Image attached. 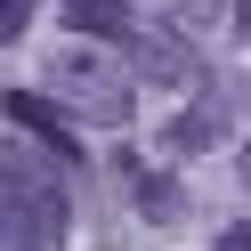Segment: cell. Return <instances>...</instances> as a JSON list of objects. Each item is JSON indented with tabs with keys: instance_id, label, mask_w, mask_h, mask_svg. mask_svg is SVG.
I'll return each instance as SVG.
<instances>
[{
	"instance_id": "cell-1",
	"label": "cell",
	"mask_w": 251,
	"mask_h": 251,
	"mask_svg": "<svg viewBox=\"0 0 251 251\" xmlns=\"http://www.w3.org/2000/svg\"><path fill=\"white\" fill-rule=\"evenodd\" d=\"M49 98L65 105V114H81V122L122 130V122H130V73L105 49H57L49 57Z\"/></svg>"
},
{
	"instance_id": "cell-2",
	"label": "cell",
	"mask_w": 251,
	"mask_h": 251,
	"mask_svg": "<svg viewBox=\"0 0 251 251\" xmlns=\"http://www.w3.org/2000/svg\"><path fill=\"white\" fill-rule=\"evenodd\" d=\"M122 57H130V81H146V89H186V98L202 89V49L178 25H130Z\"/></svg>"
},
{
	"instance_id": "cell-3",
	"label": "cell",
	"mask_w": 251,
	"mask_h": 251,
	"mask_svg": "<svg viewBox=\"0 0 251 251\" xmlns=\"http://www.w3.org/2000/svg\"><path fill=\"white\" fill-rule=\"evenodd\" d=\"M65 195H41V202H8L0 195V251H65Z\"/></svg>"
},
{
	"instance_id": "cell-4",
	"label": "cell",
	"mask_w": 251,
	"mask_h": 251,
	"mask_svg": "<svg viewBox=\"0 0 251 251\" xmlns=\"http://www.w3.org/2000/svg\"><path fill=\"white\" fill-rule=\"evenodd\" d=\"M162 146H170V162H178V154H211V146H227V98H219V89H195V98L170 114Z\"/></svg>"
},
{
	"instance_id": "cell-5",
	"label": "cell",
	"mask_w": 251,
	"mask_h": 251,
	"mask_svg": "<svg viewBox=\"0 0 251 251\" xmlns=\"http://www.w3.org/2000/svg\"><path fill=\"white\" fill-rule=\"evenodd\" d=\"M8 122H17L41 154H57V162H73V154H81V146H73V114H65L57 98H41V89H8Z\"/></svg>"
},
{
	"instance_id": "cell-6",
	"label": "cell",
	"mask_w": 251,
	"mask_h": 251,
	"mask_svg": "<svg viewBox=\"0 0 251 251\" xmlns=\"http://www.w3.org/2000/svg\"><path fill=\"white\" fill-rule=\"evenodd\" d=\"M0 195H8V202H41V195H65V186H57V170H49L41 146L0 138Z\"/></svg>"
},
{
	"instance_id": "cell-7",
	"label": "cell",
	"mask_w": 251,
	"mask_h": 251,
	"mask_svg": "<svg viewBox=\"0 0 251 251\" xmlns=\"http://www.w3.org/2000/svg\"><path fill=\"white\" fill-rule=\"evenodd\" d=\"M130 195H138V211H146L154 227H178L186 219V186L170 178V170H130Z\"/></svg>"
},
{
	"instance_id": "cell-8",
	"label": "cell",
	"mask_w": 251,
	"mask_h": 251,
	"mask_svg": "<svg viewBox=\"0 0 251 251\" xmlns=\"http://www.w3.org/2000/svg\"><path fill=\"white\" fill-rule=\"evenodd\" d=\"M65 25H73V33H89V41H122L138 17H130V0H73Z\"/></svg>"
},
{
	"instance_id": "cell-9",
	"label": "cell",
	"mask_w": 251,
	"mask_h": 251,
	"mask_svg": "<svg viewBox=\"0 0 251 251\" xmlns=\"http://www.w3.org/2000/svg\"><path fill=\"white\" fill-rule=\"evenodd\" d=\"M33 8H41V0H0V41H17V33H25V17H33Z\"/></svg>"
},
{
	"instance_id": "cell-10",
	"label": "cell",
	"mask_w": 251,
	"mask_h": 251,
	"mask_svg": "<svg viewBox=\"0 0 251 251\" xmlns=\"http://www.w3.org/2000/svg\"><path fill=\"white\" fill-rule=\"evenodd\" d=\"M170 17H178V25H211V17H219V0H178Z\"/></svg>"
},
{
	"instance_id": "cell-11",
	"label": "cell",
	"mask_w": 251,
	"mask_h": 251,
	"mask_svg": "<svg viewBox=\"0 0 251 251\" xmlns=\"http://www.w3.org/2000/svg\"><path fill=\"white\" fill-rule=\"evenodd\" d=\"M235 186L251 195V138H243V154H235Z\"/></svg>"
},
{
	"instance_id": "cell-12",
	"label": "cell",
	"mask_w": 251,
	"mask_h": 251,
	"mask_svg": "<svg viewBox=\"0 0 251 251\" xmlns=\"http://www.w3.org/2000/svg\"><path fill=\"white\" fill-rule=\"evenodd\" d=\"M219 251H251V227H227V235H219Z\"/></svg>"
},
{
	"instance_id": "cell-13",
	"label": "cell",
	"mask_w": 251,
	"mask_h": 251,
	"mask_svg": "<svg viewBox=\"0 0 251 251\" xmlns=\"http://www.w3.org/2000/svg\"><path fill=\"white\" fill-rule=\"evenodd\" d=\"M235 25H243V33H251V0H235Z\"/></svg>"
}]
</instances>
